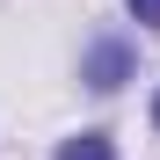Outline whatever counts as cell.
Returning <instances> with one entry per match:
<instances>
[{
  "label": "cell",
  "instance_id": "obj_2",
  "mask_svg": "<svg viewBox=\"0 0 160 160\" xmlns=\"http://www.w3.org/2000/svg\"><path fill=\"white\" fill-rule=\"evenodd\" d=\"M58 160H117V146L102 138V131H80V138H66V146H58Z\"/></svg>",
  "mask_w": 160,
  "mask_h": 160
},
{
  "label": "cell",
  "instance_id": "obj_3",
  "mask_svg": "<svg viewBox=\"0 0 160 160\" xmlns=\"http://www.w3.org/2000/svg\"><path fill=\"white\" fill-rule=\"evenodd\" d=\"M124 8H131V15H138V22H146V29H160V0H124Z\"/></svg>",
  "mask_w": 160,
  "mask_h": 160
},
{
  "label": "cell",
  "instance_id": "obj_4",
  "mask_svg": "<svg viewBox=\"0 0 160 160\" xmlns=\"http://www.w3.org/2000/svg\"><path fill=\"white\" fill-rule=\"evenodd\" d=\"M153 124H160V102H153Z\"/></svg>",
  "mask_w": 160,
  "mask_h": 160
},
{
  "label": "cell",
  "instance_id": "obj_1",
  "mask_svg": "<svg viewBox=\"0 0 160 160\" xmlns=\"http://www.w3.org/2000/svg\"><path fill=\"white\" fill-rule=\"evenodd\" d=\"M124 44H95V58H88V80H95V88H117V80H124Z\"/></svg>",
  "mask_w": 160,
  "mask_h": 160
}]
</instances>
